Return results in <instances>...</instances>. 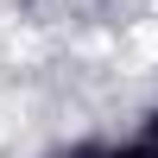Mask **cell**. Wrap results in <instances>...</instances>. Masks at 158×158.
<instances>
[{"label":"cell","instance_id":"6da1fadb","mask_svg":"<svg viewBox=\"0 0 158 158\" xmlns=\"http://www.w3.org/2000/svg\"><path fill=\"white\" fill-rule=\"evenodd\" d=\"M108 158H158V114H146V127L127 146H108Z\"/></svg>","mask_w":158,"mask_h":158},{"label":"cell","instance_id":"7a4b0ae2","mask_svg":"<svg viewBox=\"0 0 158 158\" xmlns=\"http://www.w3.org/2000/svg\"><path fill=\"white\" fill-rule=\"evenodd\" d=\"M57 158H108V146H70V152H57Z\"/></svg>","mask_w":158,"mask_h":158}]
</instances>
